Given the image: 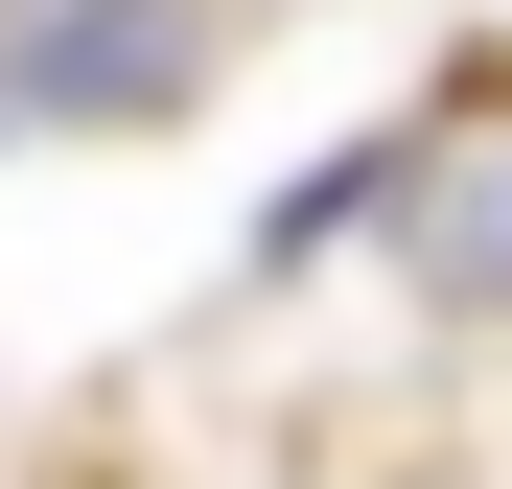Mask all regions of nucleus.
<instances>
[{"label": "nucleus", "mask_w": 512, "mask_h": 489, "mask_svg": "<svg viewBox=\"0 0 512 489\" xmlns=\"http://www.w3.org/2000/svg\"><path fill=\"white\" fill-rule=\"evenodd\" d=\"M233 70V0H0V117L47 140H163Z\"/></svg>", "instance_id": "obj_1"}, {"label": "nucleus", "mask_w": 512, "mask_h": 489, "mask_svg": "<svg viewBox=\"0 0 512 489\" xmlns=\"http://www.w3.org/2000/svg\"><path fill=\"white\" fill-rule=\"evenodd\" d=\"M396 280L419 303H466V326H512V94L466 70L443 117H419V187H396Z\"/></svg>", "instance_id": "obj_2"}]
</instances>
